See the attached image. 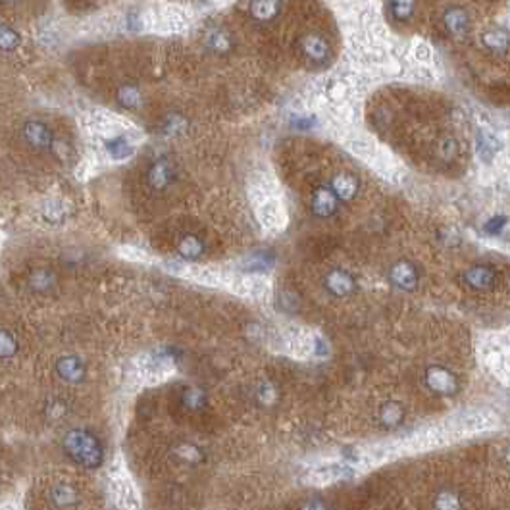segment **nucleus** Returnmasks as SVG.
<instances>
[{
  "label": "nucleus",
  "mask_w": 510,
  "mask_h": 510,
  "mask_svg": "<svg viewBox=\"0 0 510 510\" xmlns=\"http://www.w3.org/2000/svg\"><path fill=\"white\" fill-rule=\"evenodd\" d=\"M204 243L201 237H196V235H185L183 239L177 243V255L181 258H185V260H196V258H201L204 255Z\"/></svg>",
  "instance_id": "13"
},
{
  "label": "nucleus",
  "mask_w": 510,
  "mask_h": 510,
  "mask_svg": "<svg viewBox=\"0 0 510 510\" xmlns=\"http://www.w3.org/2000/svg\"><path fill=\"white\" fill-rule=\"evenodd\" d=\"M48 501L58 510H69L79 504L81 497H79V491L72 483H68V481H56L48 489Z\"/></svg>",
  "instance_id": "4"
},
{
  "label": "nucleus",
  "mask_w": 510,
  "mask_h": 510,
  "mask_svg": "<svg viewBox=\"0 0 510 510\" xmlns=\"http://www.w3.org/2000/svg\"><path fill=\"white\" fill-rule=\"evenodd\" d=\"M66 204L62 203L60 199H53V201H48L45 204V208H43V216H45L46 222H51V224H60L64 222L66 218Z\"/></svg>",
  "instance_id": "21"
},
{
  "label": "nucleus",
  "mask_w": 510,
  "mask_h": 510,
  "mask_svg": "<svg viewBox=\"0 0 510 510\" xmlns=\"http://www.w3.org/2000/svg\"><path fill=\"white\" fill-rule=\"evenodd\" d=\"M172 452L173 457L177 458L180 462H183V464H201L204 460L203 449L189 441L177 443V445L172 449Z\"/></svg>",
  "instance_id": "12"
},
{
  "label": "nucleus",
  "mask_w": 510,
  "mask_h": 510,
  "mask_svg": "<svg viewBox=\"0 0 510 510\" xmlns=\"http://www.w3.org/2000/svg\"><path fill=\"white\" fill-rule=\"evenodd\" d=\"M105 150L108 156L112 160H126L133 154L135 150V143L131 141V137L126 135V133H116V135H110L105 141Z\"/></svg>",
  "instance_id": "7"
},
{
  "label": "nucleus",
  "mask_w": 510,
  "mask_h": 510,
  "mask_svg": "<svg viewBox=\"0 0 510 510\" xmlns=\"http://www.w3.org/2000/svg\"><path fill=\"white\" fill-rule=\"evenodd\" d=\"M56 283H58V278L51 268H37V270L31 271L29 279H27V286L31 287V291L39 293V295L54 291Z\"/></svg>",
  "instance_id": "10"
},
{
  "label": "nucleus",
  "mask_w": 510,
  "mask_h": 510,
  "mask_svg": "<svg viewBox=\"0 0 510 510\" xmlns=\"http://www.w3.org/2000/svg\"><path fill=\"white\" fill-rule=\"evenodd\" d=\"M351 476V470L349 466L345 464H323L320 468H316L310 472V480L314 483H320V485H326V483H333V481L345 480Z\"/></svg>",
  "instance_id": "9"
},
{
  "label": "nucleus",
  "mask_w": 510,
  "mask_h": 510,
  "mask_svg": "<svg viewBox=\"0 0 510 510\" xmlns=\"http://www.w3.org/2000/svg\"><path fill=\"white\" fill-rule=\"evenodd\" d=\"M143 90L135 87V85H123L120 90H118V102H120L123 108L128 110H135V108H141L143 106Z\"/></svg>",
  "instance_id": "15"
},
{
  "label": "nucleus",
  "mask_w": 510,
  "mask_h": 510,
  "mask_svg": "<svg viewBox=\"0 0 510 510\" xmlns=\"http://www.w3.org/2000/svg\"><path fill=\"white\" fill-rule=\"evenodd\" d=\"M0 2H2V4H18L20 0H0Z\"/></svg>",
  "instance_id": "28"
},
{
  "label": "nucleus",
  "mask_w": 510,
  "mask_h": 510,
  "mask_svg": "<svg viewBox=\"0 0 510 510\" xmlns=\"http://www.w3.org/2000/svg\"><path fill=\"white\" fill-rule=\"evenodd\" d=\"M51 152H54L56 156L60 158V160H68L69 154H72V150H69L68 143L66 141H62L58 137H54V143L51 147Z\"/></svg>",
  "instance_id": "26"
},
{
  "label": "nucleus",
  "mask_w": 510,
  "mask_h": 510,
  "mask_svg": "<svg viewBox=\"0 0 510 510\" xmlns=\"http://www.w3.org/2000/svg\"><path fill=\"white\" fill-rule=\"evenodd\" d=\"M56 374L66 383L75 385V383H81L87 377V364L79 356L68 354V356L58 358V362H56Z\"/></svg>",
  "instance_id": "5"
},
{
  "label": "nucleus",
  "mask_w": 510,
  "mask_h": 510,
  "mask_svg": "<svg viewBox=\"0 0 510 510\" xmlns=\"http://www.w3.org/2000/svg\"><path fill=\"white\" fill-rule=\"evenodd\" d=\"M393 278H395V281H398V283H406L408 279H414V274L408 264H398L397 268L393 270Z\"/></svg>",
  "instance_id": "27"
},
{
  "label": "nucleus",
  "mask_w": 510,
  "mask_h": 510,
  "mask_svg": "<svg viewBox=\"0 0 510 510\" xmlns=\"http://www.w3.org/2000/svg\"><path fill=\"white\" fill-rule=\"evenodd\" d=\"M175 175H177V170H175V164H173L172 160L158 158L156 162L150 164L147 180H149L150 187L156 189V191H162L168 185H172L173 181H175Z\"/></svg>",
  "instance_id": "3"
},
{
  "label": "nucleus",
  "mask_w": 510,
  "mask_h": 510,
  "mask_svg": "<svg viewBox=\"0 0 510 510\" xmlns=\"http://www.w3.org/2000/svg\"><path fill=\"white\" fill-rule=\"evenodd\" d=\"M391 14L398 22H408L416 12V0H389Z\"/></svg>",
  "instance_id": "20"
},
{
  "label": "nucleus",
  "mask_w": 510,
  "mask_h": 510,
  "mask_svg": "<svg viewBox=\"0 0 510 510\" xmlns=\"http://www.w3.org/2000/svg\"><path fill=\"white\" fill-rule=\"evenodd\" d=\"M180 403L185 410H203L204 405H206V395H204L203 389L199 387H183L180 391Z\"/></svg>",
  "instance_id": "14"
},
{
  "label": "nucleus",
  "mask_w": 510,
  "mask_h": 510,
  "mask_svg": "<svg viewBox=\"0 0 510 510\" xmlns=\"http://www.w3.org/2000/svg\"><path fill=\"white\" fill-rule=\"evenodd\" d=\"M45 414L51 422H60L69 414V405L64 398H53L46 403Z\"/></svg>",
  "instance_id": "23"
},
{
  "label": "nucleus",
  "mask_w": 510,
  "mask_h": 510,
  "mask_svg": "<svg viewBox=\"0 0 510 510\" xmlns=\"http://www.w3.org/2000/svg\"><path fill=\"white\" fill-rule=\"evenodd\" d=\"M279 12V0H253L250 2V14L260 22H268L276 18Z\"/></svg>",
  "instance_id": "16"
},
{
  "label": "nucleus",
  "mask_w": 510,
  "mask_h": 510,
  "mask_svg": "<svg viewBox=\"0 0 510 510\" xmlns=\"http://www.w3.org/2000/svg\"><path fill=\"white\" fill-rule=\"evenodd\" d=\"M457 152H458L457 141H455V139H450V137L443 139L441 143H439V147H437V154H439L443 160H447V162L457 156Z\"/></svg>",
  "instance_id": "25"
},
{
  "label": "nucleus",
  "mask_w": 510,
  "mask_h": 510,
  "mask_svg": "<svg viewBox=\"0 0 510 510\" xmlns=\"http://www.w3.org/2000/svg\"><path fill=\"white\" fill-rule=\"evenodd\" d=\"M20 351V341L14 333L6 328H0V361L14 358Z\"/></svg>",
  "instance_id": "17"
},
{
  "label": "nucleus",
  "mask_w": 510,
  "mask_h": 510,
  "mask_svg": "<svg viewBox=\"0 0 510 510\" xmlns=\"http://www.w3.org/2000/svg\"><path fill=\"white\" fill-rule=\"evenodd\" d=\"M54 137L51 128L41 120H29L23 126V139L35 150H51Z\"/></svg>",
  "instance_id": "2"
},
{
  "label": "nucleus",
  "mask_w": 510,
  "mask_h": 510,
  "mask_svg": "<svg viewBox=\"0 0 510 510\" xmlns=\"http://www.w3.org/2000/svg\"><path fill=\"white\" fill-rule=\"evenodd\" d=\"M331 191L341 201H353L356 193H358V180L347 172L337 173L333 177V181H331Z\"/></svg>",
  "instance_id": "11"
},
{
  "label": "nucleus",
  "mask_w": 510,
  "mask_h": 510,
  "mask_svg": "<svg viewBox=\"0 0 510 510\" xmlns=\"http://www.w3.org/2000/svg\"><path fill=\"white\" fill-rule=\"evenodd\" d=\"M302 53H304L308 60L316 62V64H323L328 60L330 45H328V41L320 33H310V35L302 39Z\"/></svg>",
  "instance_id": "6"
},
{
  "label": "nucleus",
  "mask_w": 510,
  "mask_h": 510,
  "mask_svg": "<svg viewBox=\"0 0 510 510\" xmlns=\"http://www.w3.org/2000/svg\"><path fill=\"white\" fill-rule=\"evenodd\" d=\"M64 455L87 470H97L105 464V445L95 431L87 428H72L62 437Z\"/></svg>",
  "instance_id": "1"
},
{
  "label": "nucleus",
  "mask_w": 510,
  "mask_h": 510,
  "mask_svg": "<svg viewBox=\"0 0 510 510\" xmlns=\"http://www.w3.org/2000/svg\"><path fill=\"white\" fill-rule=\"evenodd\" d=\"M185 129H187V120L183 116H180V114H170L162 121L160 133L164 137H177L181 133H185Z\"/></svg>",
  "instance_id": "18"
},
{
  "label": "nucleus",
  "mask_w": 510,
  "mask_h": 510,
  "mask_svg": "<svg viewBox=\"0 0 510 510\" xmlns=\"http://www.w3.org/2000/svg\"><path fill=\"white\" fill-rule=\"evenodd\" d=\"M206 45L216 54H224L231 48V37L224 29H212L206 35Z\"/></svg>",
  "instance_id": "19"
},
{
  "label": "nucleus",
  "mask_w": 510,
  "mask_h": 510,
  "mask_svg": "<svg viewBox=\"0 0 510 510\" xmlns=\"http://www.w3.org/2000/svg\"><path fill=\"white\" fill-rule=\"evenodd\" d=\"M312 212H314L316 216H331L333 212L337 210V196L335 193L328 187H318L314 191V195H312Z\"/></svg>",
  "instance_id": "8"
},
{
  "label": "nucleus",
  "mask_w": 510,
  "mask_h": 510,
  "mask_svg": "<svg viewBox=\"0 0 510 510\" xmlns=\"http://www.w3.org/2000/svg\"><path fill=\"white\" fill-rule=\"evenodd\" d=\"M20 45V37L12 27L0 23V51H14Z\"/></svg>",
  "instance_id": "24"
},
{
  "label": "nucleus",
  "mask_w": 510,
  "mask_h": 510,
  "mask_svg": "<svg viewBox=\"0 0 510 510\" xmlns=\"http://www.w3.org/2000/svg\"><path fill=\"white\" fill-rule=\"evenodd\" d=\"M445 25L452 35H462L468 27V18L462 10H450L445 15Z\"/></svg>",
  "instance_id": "22"
}]
</instances>
